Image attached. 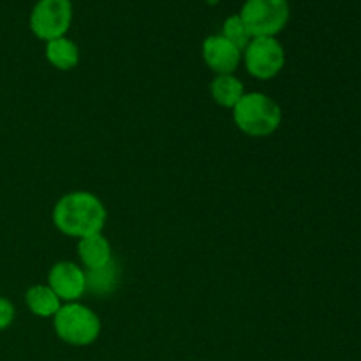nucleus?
<instances>
[{
	"instance_id": "ddd939ff",
	"label": "nucleus",
	"mask_w": 361,
	"mask_h": 361,
	"mask_svg": "<svg viewBox=\"0 0 361 361\" xmlns=\"http://www.w3.org/2000/svg\"><path fill=\"white\" fill-rule=\"evenodd\" d=\"M222 37L228 39L231 44H235L238 49H245V46L250 42V34L249 30H247L245 23L242 21V18H240V14H231V16H228L224 20V23H222Z\"/></svg>"
},
{
	"instance_id": "f257e3e1",
	"label": "nucleus",
	"mask_w": 361,
	"mask_h": 361,
	"mask_svg": "<svg viewBox=\"0 0 361 361\" xmlns=\"http://www.w3.org/2000/svg\"><path fill=\"white\" fill-rule=\"evenodd\" d=\"M51 217L53 224L62 235L81 240L85 236L102 233L108 212L101 197L87 190H74L63 194L56 201Z\"/></svg>"
},
{
	"instance_id": "4468645a",
	"label": "nucleus",
	"mask_w": 361,
	"mask_h": 361,
	"mask_svg": "<svg viewBox=\"0 0 361 361\" xmlns=\"http://www.w3.org/2000/svg\"><path fill=\"white\" fill-rule=\"evenodd\" d=\"M14 317H16V309L11 303V300L0 296V331L9 328L13 324Z\"/></svg>"
},
{
	"instance_id": "9b49d317",
	"label": "nucleus",
	"mask_w": 361,
	"mask_h": 361,
	"mask_svg": "<svg viewBox=\"0 0 361 361\" xmlns=\"http://www.w3.org/2000/svg\"><path fill=\"white\" fill-rule=\"evenodd\" d=\"M25 303L27 309L37 317H55L62 307V300L53 293L48 284L32 286L25 293Z\"/></svg>"
},
{
	"instance_id": "6e6552de",
	"label": "nucleus",
	"mask_w": 361,
	"mask_h": 361,
	"mask_svg": "<svg viewBox=\"0 0 361 361\" xmlns=\"http://www.w3.org/2000/svg\"><path fill=\"white\" fill-rule=\"evenodd\" d=\"M201 55L204 63L215 74H233L242 62V49L222 37L221 34L208 35L201 46Z\"/></svg>"
},
{
	"instance_id": "0eeeda50",
	"label": "nucleus",
	"mask_w": 361,
	"mask_h": 361,
	"mask_svg": "<svg viewBox=\"0 0 361 361\" xmlns=\"http://www.w3.org/2000/svg\"><path fill=\"white\" fill-rule=\"evenodd\" d=\"M48 286L62 302H78L88 289L87 271L73 261H59L49 268Z\"/></svg>"
},
{
	"instance_id": "f03ea898",
	"label": "nucleus",
	"mask_w": 361,
	"mask_h": 361,
	"mask_svg": "<svg viewBox=\"0 0 361 361\" xmlns=\"http://www.w3.org/2000/svg\"><path fill=\"white\" fill-rule=\"evenodd\" d=\"M231 111L235 126L250 137L271 136L282 123V108L263 92H245Z\"/></svg>"
},
{
	"instance_id": "1a4fd4ad",
	"label": "nucleus",
	"mask_w": 361,
	"mask_h": 361,
	"mask_svg": "<svg viewBox=\"0 0 361 361\" xmlns=\"http://www.w3.org/2000/svg\"><path fill=\"white\" fill-rule=\"evenodd\" d=\"M78 256L88 271H99L113 263L111 243L102 233L85 236L78 242Z\"/></svg>"
},
{
	"instance_id": "20e7f679",
	"label": "nucleus",
	"mask_w": 361,
	"mask_h": 361,
	"mask_svg": "<svg viewBox=\"0 0 361 361\" xmlns=\"http://www.w3.org/2000/svg\"><path fill=\"white\" fill-rule=\"evenodd\" d=\"M250 37H277L289 23L288 0H245L240 11Z\"/></svg>"
},
{
	"instance_id": "9d476101",
	"label": "nucleus",
	"mask_w": 361,
	"mask_h": 361,
	"mask_svg": "<svg viewBox=\"0 0 361 361\" xmlns=\"http://www.w3.org/2000/svg\"><path fill=\"white\" fill-rule=\"evenodd\" d=\"M46 60L59 71H71L80 63V48L67 35L46 42Z\"/></svg>"
},
{
	"instance_id": "7ed1b4c3",
	"label": "nucleus",
	"mask_w": 361,
	"mask_h": 361,
	"mask_svg": "<svg viewBox=\"0 0 361 361\" xmlns=\"http://www.w3.org/2000/svg\"><path fill=\"white\" fill-rule=\"evenodd\" d=\"M56 337L69 345H90L101 335V319L97 314L80 302L60 307L53 317Z\"/></svg>"
},
{
	"instance_id": "2eb2a0df",
	"label": "nucleus",
	"mask_w": 361,
	"mask_h": 361,
	"mask_svg": "<svg viewBox=\"0 0 361 361\" xmlns=\"http://www.w3.org/2000/svg\"><path fill=\"white\" fill-rule=\"evenodd\" d=\"M207 2H208V4H210V6H215V4H217V2H219V0H207Z\"/></svg>"
},
{
	"instance_id": "f8f14e48",
	"label": "nucleus",
	"mask_w": 361,
	"mask_h": 361,
	"mask_svg": "<svg viewBox=\"0 0 361 361\" xmlns=\"http://www.w3.org/2000/svg\"><path fill=\"white\" fill-rule=\"evenodd\" d=\"M210 94L219 106L233 109L245 95V87L235 74H217L210 83Z\"/></svg>"
},
{
	"instance_id": "423d86ee",
	"label": "nucleus",
	"mask_w": 361,
	"mask_h": 361,
	"mask_svg": "<svg viewBox=\"0 0 361 361\" xmlns=\"http://www.w3.org/2000/svg\"><path fill=\"white\" fill-rule=\"evenodd\" d=\"M242 60L250 76L271 80L286 66L284 46L277 37H252L242 51Z\"/></svg>"
},
{
	"instance_id": "39448f33",
	"label": "nucleus",
	"mask_w": 361,
	"mask_h": 361,
	"mask_svg": "<svg viewBox=\"0 0 361 361\" xmlns=\"http://www.w3.org/2000/svg\"><path fill=\"white\" fill-rule=\"evenodd\" d=\"M71 0H37L30 13V30L41 41L63 37L73 23Z\"/></svg>"
}]
</instances>
